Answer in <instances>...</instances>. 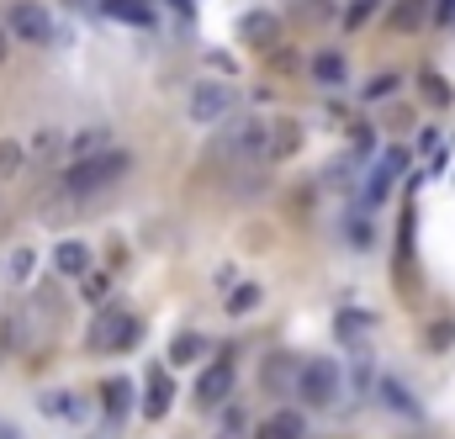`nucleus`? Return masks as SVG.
I'll return each instance as SVG.
<instances>
[{
    "mask_svg": "<svg viewBox=\"0 0 455 439\" xmlns=\"http://www.w3.org/2000/svg\"><path fill=\"white\" fill-rule=\"evenodd\" d=\"M127 170H132V154L116 148V143H107V148L91 154V159H69L59 191H64V196H101L107 186H116V180L127 175Z\"/></svg>",
    "mask_w": 455,
    "mask_h": 439,
    "instance_id": "nucleus-1",
    "label": "nucleus"
},
{
    "mask_svg": "<svg viewBox=\"0 0 455 439\" xmlns=\"http://www.w3.org/2000/svg\"><path fill=\"white\" fill-rule=\"evenodd\" d=\"M5 32H16V37L32 43V48L59 43V21H53V11H48L43 0H11V5H5Z\"/></svg>",
    "mask_w": 455,
    "mask_h": 439,
    "instance_id": "nucleus-2",
    "label": "nucleus"
},
{
    "mask_svg": "<svg viewBox=\"0 0 455 439\" xmlns=\"http://www.w3.org/2000/svg\"><path fill=\"white\" fill-rule=\"evenodd\" d=\"M297 397L307 408H334L339 403V365L334 360H302L297 365Z\"/></svg>",
    "mask_w": 455,
    "mask_h": 439,
    "instance_id": "nucleus-3",
    "label": "nucleus"
},
{
    "mask_svg": "<svg viewBox=\"0 0 455 439\" xmlns=\"http://www.w3.org/2000/svg\"><path fill=\"white\" fill-rule=\"evenodd\" d=\"M186 111H191V122L212 127V122H228V116L238 111V96L228 91L223 80H196L191 96H186Z\"/></svg>",
    "mask_w": 455,
    "mask_h": 439,
    "instance_id": "nucleus-4",
    "label": "nucleus"
},
{
    "mask_svg": "<svg viewBox=\"0 0 455 439\" xmlns=\"http://www.w3.org/2000/svg\"><path fill=\"white\" fill-rule=\"evenodd\" d=\"M408 159H413V154H408L403 143H397V148H381V159H376V170L365 175V191H360L365 207H381V202H387V191H392V180L408 170Z\"/></svg>",
    "mask_w": 455,
    "mask_h": 439,
    "instance_id": "nucleus-5",
    "label": "nucleus"
},
{
    "mask_svg": "<svg viewBox=\"0 0 455 439\" xmlns=\"http://www.w3.org/2000/svg\"><path fill=\"white\" fill-rule=\"evenodd\" d=\"M233 381H238L233 360H228V355H218V360H207V365H202V376H196V392H191V397H196L202 408H218L228 392H233Z\"/></svg>",
    "mask_w": 455,
    "mask_h": 439,
    "instance_id": "nucleus-6",
    "label": "nucleus"
},
{
    "mask_svg": "<svg viewBox=\"0 0 455 439\" xmlns=\"http://www.w3.org/2000/svg\"><path fill=\"white\" fill-rule=\"evenodd\" d=\"M138 333H143V323H138L132 313H107V318L91 329V344H96V349H107V355H116V349H132V344H138Z\"/></svg>",
    "mask_w": 455,
    "mask_h": 439,
    "instance_id": "nucleus-7",
    "label": "nucleus"
},
{
    "mask_svg": "<svg viewBox=\"0 0 455 439\" xmlns=\"http://www.w3.org/2000/svg\"><path fill=\"white\" fill-rule=\"evenodd\" d=\"M265 127L270 122H259V116L233 122V132L223 138V154H233V159H265Z\"/></svg>",
    "mask_w": 455,
    "mask_h": 439,
    "instance_id": "nucleus-8",
    "label": "nucleus"
},
{
    "mask_svg": "<svg viewBox=\"0 0 455 439\" xmlns=\"http://www.w3.org/2000/svg\"><path fill=\"white\" fill-rule=\"evenodd\" d=\"M101 16H107V21H122V27H132V32H154V27H159L154 0H101Z\"/></svg>",
    "mask_w": 455,
    "mask_h": 439,
    "instance_id": "nucleus-9",
    "label": "nucleus"
},
{
    "mask_svg": "<svg viewBox=\"0 0 455 439\" xmlns=\"http://www.w3.org/2000/svg\"><path fill=\"white\" fill-rule=\"evenodd\" d=\"M291 154H302V127L291 116H275L265 127V159H291Z\"/></svg>",
    "mask_w": 455,
    "mask_h": 439,
    "instance_id": "nucleus-10",
    "label": "nucleus"
},
{
    "mask_svg": "<svg viewBox=\"0 0 455 439\" xmlns=\"http://www.w3.org/2000/svg\"><path fill=\"white\" fill-rule=\"evenodd\" d=\"M381 403H387V413H397V419H408V424H419V419H424V403H419L397 376H387V381H381Z\"/></svg>",
    "mask_w": 455,
    "mask_h": 439,
    "instance_id": "nucleus-11",
    "label": "nucleus"
},
{
    "mask_svg": "<svg viewBox=\"0 0 455 439\" xmlns=\"http://www.w3.org/2000/svg\"><path fill=\"white\" fill-rule=\"evenodd\" d=\"M53 270H59V275H69V281H80V275L91 270V249H85L80 238H64V243L53 249Z\"/></svg>",
    "mask_w": 455,
    "mask_h": 439,
    "instance_id": "nucleus-12",
    "label": "nucleus"
},
{
    "mask_svg": "<svg viewBox=\"0 0 455 439\" xmlns=\"http://www.w3.org/2000/svg\"><path fill=\"white\" fill-rule=\"evenodd\" d=\"M307 75H313L318 85H329V91H339L344 80H349V64H344V53H334V48H323V53H313V64H307Z\"/></svg>",
    "mask_w": 455,
    "mask_h": 439,
    "instance_id": "nucleus-13",
    "label": "nucleus"
},
{
    "mask_svg": "<svg viewBox=\"0 0 455 439\" xmlns=\"http://www.w3.org/2000/svg\"><path fill=\"white\" fill-rule=\"evenodd\" d=\"M259 439H307V419L297 408H281L259 424Z\"/></svg>",
    "mask_w": 455,
    "mask_h": 439,
    "instance_id": "nucleus-14",
    "label": "nucleus"
},
{
    "mask_svg": "<svg viewBox=\"0 0 455 439\" xmlns=\"http://www.w3.org/2000/svg\"><path fill=\"white\" fill-rule=\"evenodd\" d=\"M424 16H429V0H392L387 5V27L392 32H419Z\"/></svg>",
    "mask_w": 455,
    "mask_h": 439,
    "instance_id": "nucleus-15",
    "label": "nucleus"
},
{
    "mask_svg": "<svg viewBox=\"0 0 455 439\" xmlns=\"http://www.w3.org/2000/svg\"><path fill=\"white\" fill-rule=\"evenodd\" d=\"M175 408V387H170V376L164 371H148V403H143V413L148 419H164Z\"/></svg>",
    "mask_w": 455,
    "mask_h": 439,
    "instance_id": "nucleus-16",
    "label": "nucleus"
},
{
    "mask_svg": "<svg viewBox=\"0 0 455 439\" xmlns=\"http://www.w3.org/2000/svg\"><path fill=\"white\" fill-rule=\"evenodd\" d=\"M259 297H265L259 281H233L228 286V318H243L249 307H259Z\"/></svg>",
    "mask_w": 455,
    "mask_h": 439,
    "instance_id": "nucleus-17",
    "label": "nucleus"
},
{
    "mask_svg": "<svg viewBox=\"0 0 455 439\" xmlns=\"http://www.w3.org/2000/svg\"><path fill=\"white\" fill-rule=\"evenodd\" d=\"M275 27H281V21L265 16V11H249V16H243V37H249L254 48H270V43H275Z\"/></svg>",
    "mask_w": 455,
    "mask_h": 439,
    "instance_id": "nucleus-18",
    "label": "nucleus"
},
{
    "mask_svg": "<svg viewBox=\"0 0 455 439\" xmlns=\"http://www.w3.org/2000/svg\"><path fill=\"white\" fill-rule=\"evenodd\" d=\"M107 143H112V132H107V127L96 122V127H85V132H80V138L69 143V159H91V154H101Z\"/></svg>",
    "mask_w": 455,
    "mask_h": 439,
    "instance_id": "nucleus-19",
    "label": "nucleus"
},
{
    "mask_svg": "<svg viewBox=\"0 0 455 439\" xmlns=\"http://www.w3.org/2000/svg\"><path fill=\"white\" fill-rule=\"evenodd\" d=\"M101 397H107V419H127V408H132V387H127L122 376H112V381L101 387Z\"/></svg>",
    "mask_w": 455,
    "mask_h": 439,
    "instance_id": "nucleus-20",
    "label": "nucleus"
},
{
    "mask_svg": "<svg viewBox=\"0 0 455 439\" xmlns=\"http://www.w3.org/2000/svg\"><path fill=\"white\" fill-rule=\"evenodd\" d=\"M202 355H207V339H202V333H175L170 365H186V360H202Z\"/></svg>",
    "mask_w": 455,
    "mask_h": 439,
    "instance_id": "nucleus-21",
    "label": "nucleus"
},
{
    "mask_svg": "<svg viewBox=\"0 0 455 439\" xmlns=\"http://www.w3.org/2000/svg\"><path fill=\"white\" fill-rule=\"evenodd\" d=\"M43 413L48 419H80V408H75L69 392H43Z\"/></svg>",
    "mask_w": 455,
    "mask_h": 439,
    "instance_id": "nucleus-22",
    "label": "nucleus"
},
{
    "mask_svg": "<svg viewBox=\"0 0 455 439\" xmlns=\"http://www.w3.org/2000/svg\"><path fill=\"white\" fill-rule=\"evenodd\" d=\"M27 164V143H16V138H5L0 143V175H16Z\"/></svg>",
    "mask_w": 455,
    "mask_h": 439,
    "instance_id": "nucleus-23",
    "label": "nucleus"
},
{
    "mask_svg": "<svg viewBox=\"0 0 455 439\" xmlns=\"http://www.w3.org/2000/svg\"><path fill=\"white\" fill-rule=\"evenodd\" d=\"M371 16H376V0H349V5H344V27H349V32L365 27Z\"/></svg>",
    "mask_w": 455,
    "mask_h": 439,
    "instance_id": "nucleus-24",
    "label": "nucleus"
},
{
    "mask_svg": "<svg viewBox=\"0 0 455 439\" xmlns=\"http://www.w3.org/2000/svg\"><path fill=\"white\" fill-rule=\"evenodd\" d=\"M371 323H376L371 313H339V339H360Z\"/></svg>",
    "mask_w": 455,
    "mask_h": 439,
    "instance_id": "nucleus-25",
    "label": "nucleus"
},
{
    "mask_svg": "<svg viewBox=\"0 0 455 439\" xmlns=\"http://www.w3.org/2000/svg\"><path fill=\"white\" fill-rule=\"evenodd\" d=\"M80 291H85V302H107V291H112V275H91V270H85V286H80Z\"/></svg>",
    "mask_w": 455,
    "mask_h": 439,
    "instance_id": "nucleus-26",
    "label": "nucleus"
},
{
    "mask_svg": "<svg viewBox=\"0 0 455 439\" xmlns=\"http://www.w3.org/2000/svg\"><path fill=\"white\" fill-rule=\"evenodd\" d=\"M5 270H11V281H27V275H32V249H16V254L5 259Z\"/></svg>",
    "mask_w": 455,
    "mask_h": 439,
    "instance_id": "nucleus-27",
    "label": "nucleus"
},
{
    "mask_svg": "<svg viewBox=\"0 0 455 439\" xmlns=\"http://www.w3.org/2000/svg\"><path fill=\"white\" fill-rule=\"evenodd\" d=\"M424 96H429V101H451V80H440V75H424Z\"/></svg>",
    "mask_w": 455,
    "mask_h": 439,
    "instance_id": "nucleus-28",
    "label": "nucleus"
},
{
    "mask_svg": "<svg viewBox=\"0 0 455 439\" xmlns=\"http://www.w3.org/2000/svg\"><path fill=\"white\" fill-rule=\"evenodd\" d=\"M392 91H397V75H376V80L365 85V96H371V101H376V96H392Z\"/></svg>",
    "mask_w": 455,
    "mask_h": 439,
    "instance_id": "nucleus-29",
    "label": "nucleus"
},
{
    "mask_svg": "<svg viewBox=\"0 0 455 439\" xmlns=\"http://www.w3.org/2000/svg\"><path fill=\"white\" fill-rule=\"evenodd\" d=\"M371 143H376V132L360 122V127H355V159H371Z\"/></svg>",
    "mask_w": 455,
    "mask_h": 439,
    "instance_id": "nucleus-30",
    "label": "nucleus"
},
{
    "mask_svg": "<svg viewBox=\"0 0 455 439\" xmlns=\"http://www.w3.org/2000/svg\"><path fill=\"white\" fill-rule=\"evenodd\" d=\"M435 16H440V27H455V0H435Z\"/></svg>",
    "mask_w": 455,
    "mask_h": 439,
    "instance_id": "nucleus-31",
    "label": "nucleus"
},
{
    "mask_svg": "<svg viewBox=\"0 0 455 439\" xmlns=\"http://www.w3.org/2000/svg\"><path fill=\"white\" fill-rule=\"evenodd\" d=\"M349 381H355V387H365V381H371V360H355V371H349Z\"/></svg>",
    "mask_w": 455,
    "mask_h": 439,
    "instance_id": "nucleus-32",
    "label": "nucleus"
},
{
    "mask_svg": "<svg viewBox=\"0 0 455 439\" xmlns=\"http://www.w3.org/2000/svg\"><path fill=\"white\" fill-rule=\"evenodd\" d=\"M207 64H212V69H228V75H233V69H238V64H233V59H228V53H207Z\"/></svg>",
    "mask_w": 455,
    "mask_h": 439,
    "instance_id": "nucleus-33",
    "label": "nucleus"
},
{
    "mask_svg": "<svg viewBox=\"0 0 455 439\" xmlns=\"http://www.w3.org/2000/svg\"><path fill=\"white\" fill-rule=\"evenodd\" d=\"M170 5H175L180 16H196V0H170Z\"/></svg>",
    "mask_w": 455,
    "mask_h": 439,
    "instance_id": "nucleus-34",
    "label": "nucleus"
},
{
    "mask_svg": "<svg viewBox=\"0 0 455 439\" xmlns=\"http://www.w3.org/2000/svg\"><path fill=\"white\" fill-rule=\"evenodd\" d=\"M0 439H21V435H16V429H11V424H0Z\"/></svg>",
    "mask_w": 455,
    "mask_h": 439,
    "instance_id": "nucleus-35",
    "label": "nucleus"
},
{
    "mask_svg": "<svg viewBox=\"0 0 455 439\" xmlns=\"http://www.w3.org/2000/svg\"><path fill=\"white\" fill-rule=\"evenodd\" d=\"M0 64H5V27H0Z\"/></svg>",
    "mask_w": 455,
    "mask_h": 439,
    "instance_id": "nucleus-36",
    "label": "nucleus"
}]
</instances>
